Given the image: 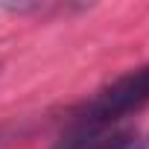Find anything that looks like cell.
Masks as SVG:
<instances>
[{"mask_svg":"<svg viewBox=\"0 0 149 149\" xmlns=\"http://www.w3.org/2000/svg\"><path fill=\"white\" fill-rule=\"evenodd\" d=\"M143 105H149V64L117 76L111 85L100 88L88 102H82V108L70 114L58 137V149H79L114 132L126 117H132Z\"/></svg>","mask_w":149,"mask_h":149,"instance_id":"6da1fadb","label":"cell"},{"mask_svg":"<svg viewBox=\"0 0 149 149\" xmlns=\"http://www.w3.org/2000/svg\"><path fill=\"white\" fill-rule=\"evenodd\" d=\"M79 149H140V137L132 129H114V132H108Z\"/></svg>","mask_w":149,"mask_h":149,"instance_id":"7a4b0ae2","label":"cell"},{"mask_svg":"<svg viewBox=\"0 0 149 149\" xmlns=\"http://www.w3.org/2000/svg\"><path fill=\"white\" fill-rule=\"evenodd\" d=\"M140 149H149V140H140Z\"/></svg>","mask_w":149,"mask_h":149,"instance_id":"3957f363","label":"cell"}]
</instances>
